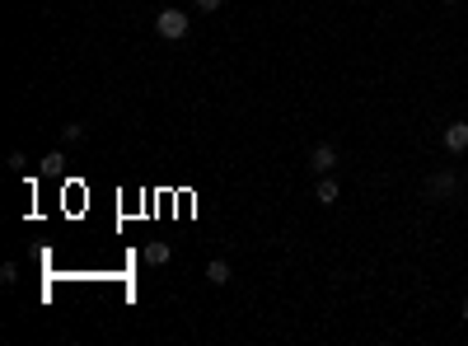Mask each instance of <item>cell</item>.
<instances>
[{
  "label": "cell",
  "instance_id": "cell-9",
  "mask_svg": "<svg viewBox=\"0 0 468 346\" xmlns=\"http://www.w3.org/2000/svg\"><path fill=\"white\" fill-rule=\"evenodd\" d=\"M43 168H47V173H61V168H66V159H61V155H47Z\"/></svg>",
  "mask_w": 468,
  "mask_h": 346
},
{
  "label": "cell",
  "instance_id": "cell-4",
  "mask_svg": "<svg viewBox=\"0 0 468 346\" xmlns=\"http://www.w3.org/2000/svg\"><path fill=\"white\" fill-rule=\"evenodd\" d=\"M309 168L319 173V178H324V173H333V168H337V150H333V146H314V150H309Z\"/></svg>",
  "mask_w": 468,
  "mask_h": 346
},
{
  "label": "cell",
  "instance_id": "cell-1",
  "mask_svg": "<svg viewBox=\"0 0 468 346\" xmlns=\"http://www.w3.org/2000/svg\"><path fill=\"white\" fill-rule=\"evenodd\" d=\"M188 28H192V19L183 10H159L155 14V33L164 38V43H183L188 38Z\"/></svg>",
  "mask_w": 468,
  "mask_h": 346
},
{
  "label": "cell",
  "instance_id": "cell-8",
  "mask_svg": "<svg viewBox=\"0 0 468 346\" xmlns=\"http://www.w3.org/2000/svg\"><path fill=\"white\" fill-rule=\"evenodd\" d=\"M0 281H5V286H14V281H19V267H14V262H5V267H0Z\"/></svg>",
  "mask_w": 468,
  "mask_h": 346
},
{
  "label": "cell",
  "instance_id": "cell-6",
  "mask_svg": "<svg viewBox=\"0 0 468 346\" xmlns=\"http://www.w3.org/2000/svg\"><path fill=\"white\" fill-rule=\"evenodd\" d=\"M169 257H174V248H169L164 239H155V244H145V262H150V267H164Z\"/></svg>",
  "mask_w": 468,
  "mask_h": 346
},
{
  "label": "cell",
  "instance_id": "cell-3",
  "mask_svg": "<svg viewBox=\"0 0 468 346\" xmlns=\"http://www.w3.org/2000/svg\"><path fill=\"white\" fill-rule=\"evenodd\" d=\"M440 146H445L450 155H464L468 150V122H450L445 131H440Z\"/></svg>",
  "mask_w": 468,
  "mask_h": 346
},
{
  "label": "cell",
  "instance_id": "cell-5",
  "mask_svg": "<svg viewBox=\"0 0 468 346\" xmlns=\"http://www.w3.org/2000/svg\"><path fill=\"white\" fill-rule=\"evenodd\" d=\"M206 281H211V286H230L234 281L230 262H225V257H211V262H206Z\"/></svg>",
  "mask_w": 468,
  "mask_h": 346
},
{
  "label": "cell",
  "instance_id": "cell-11",
  "mask_svg": "<svg viewBox=\"0 0 468 346\" xmlns=\"http://www.w3.org/2000/svg\"><path fill=\"white\" fill-rule=\"evenodd\" d=\"M220 5H225V0H197V10H201V14H216Z\"/></svg>",
  "mask_w": 468,
  "mask_h": 346
},
{
  "label": "cell",
  "instance_id": "cell-10",
  "mask_svg": "<svg viewBox=\"0 0 468 346\" xmlns=\"http://www.w3.org/2000/svg\"><path fill=\"white\" fill-rule=\"evenodd\" d=\"M66 141H70V146H75V141H85V126L70 122V126H66Z\"/></svg>",
  "mask_w": 468,
  "mask_h": 346
},
{
  "label": "cell",
  "instance_id": "cell-2",
  "mask_svg": "<svg viewBox=\"0 0 468 346\" xmlns=\"http://www.w3.org/2000/svg\"><path fill=\"white\" fill-rule=\"evenodd\" d=\"M454 192H459V173H450V168H440V173L426 178V197L431 201H450Z\"/></svg>",
  "mask_w": 468,
  "mask_h": 346
},
{
  "label": "cell",
  "instance_id": "cell-12",
  "mask_svg": "<svg viewBox=\"0 0 468 346\" xmlns=\"http://www.w3.org/2000/svg\"><path fill=\"white\" fill-rule=\"evenodd\" d=\"M464 318H468V295H464Z\"/></svg>",
  "mask_w": 468,
  "mask_h": 346
},
{
  "label": "cell",
  "instance_id": "cell-7",
  "mask_svg": "<svg viewBox=\"0 0 468 346\" xmlns=\"http://www.w3.org/2000/svg\"><path fill=\"white\" fill-rule=\"evenodd\" d=\"M314 201H319V206H333V201H337V183H333V173H324V178H319V188H314Z\"/></svg>",
  "mask_w": 468,
  "mask_h": 346
},
{
  "label": "cell",
  "instance_id": "cell-13",
  "mask_svg": "<svg viewBox=\"0 0 468 346\" xmlns=\"http://www.w3.org/2000/svg\"><path fill=\"white\" fill-rule=\"evenodd\" d=\"M445 5H459V0H445Z\"/></svg>",
  "mask_w": 468,
  "mask_h": 346
}]
</instances>
